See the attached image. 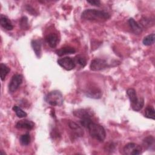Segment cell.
I'll list each match as a JSON object with an SVG mask.
<instances>
[{"label":"cell","instance_id":"6da1fadb","mask_svg":"<svg viewBox=\"0 0 155 155\" xmlns=\"http://www.w3.org/2000/svg\"><path fill=\"white\" fill-rule=\"evenodd\" d=\"M110 15L104 11L96 9H87L81 15V18L87 21L102 22L108 19Z\"/></svg>","mask_w":155,"mask_h":155},{"label":"cell","instance_id":"7a4b0ae2","mask_svg":"<svg viewBox=\"0 0 155 155\" xmlns=\"http://www.w3.org/2000/svg\"><path fill=\"white\" fill-rule=\"evenodd\" d=\"M87 128H88L91 137L99 142H104L106 137V133L104 128L102 125L91 122Z\"/></svg>","mask_w":155,"mask_h":155},{"label":"cell","instance_id":"3957f363","mask_svg":"<svg viewBox=\"0 0 155 155\" xmlns=\"http://www.w3.org/2000/svg\"><path fill=\"white\" fill-rule=\"evenodd\" d=\"M45 100L50 105L61 106L63 104V96L58 90H53L49 92L45 96Z\"/></svg>","mask_w":155,"mask_h":155},{"label":"cell","instance_id":"277c9868","mask_svg":"<svg viewBox=\"0 0 155 155\" xmlns=\"http://www.w3.org/2000/svg\"><path fill=\"white\" fill-rule=\"evenodd\" d=\"M142 153L141 146L135 143H128L123 148V153L126 155H138Z\"/></svg>","mask_w":155,"mask_h":155},{"label":"cell","instance_id":"5b68a950","mask_svg":"<svg viewBox=\"0 0 155 155\" xmlns=\"http://www.w3.org/2000/svg\"><path fill=\"white\" fill-rule=\"evenodd\" d=\"M23 77L21 74H14L8 84V90L10 93L15 92L22 84Z\"/></svg>","mask_w":155,"mask_h":155},{"label":"cell","instance_id":"8992f818","mask_svg":"<svg viewBox=\"0 0 155 155\" xmlns=\"http://www.w3.org/2000/svg\"><path fill=\"white\" fill-rule=\"evenodd\" d=\"M57 62L61 67L68 71L73 70L76 66L74 60L70 57H65L59 59L58 60Z\"/></svg>","mask_w":155,"mask_h":155},{"label":"cell","instance_id":"52a82bcc","mask_svg":"<svg viewBox=\"0 0 155 155\" xmlns=\"http://www.w3.org/2000/svg\"><path fill=\"white\" fill-rule=\"evenodd\" d=\"M108 67V64L105 59L96 58L91 61L90 68L92 71L102 70Z\"/></svg>","mask_w":155,"mask_h":155},{"label":"cell","instance_id":"ba28073f","mask_svg":"<svg viewBox=\"0 0 155 155\" xmlns=\"http://www.w3.org/2000/svg\"><path fill=\"white\" fill-rule=\"evenodd\" d=\"M15 127L18 129H27L30 130L34 128L35 124L31 120L24 119L18 121L16 123Z\"/></svg>","mask_w":155,"mask_h":155},{"label":"cell","instance_id":"9c48e42d","mask_svg":"<svg viewBox=\"0 0 155 155\" xmlns=\"http://www.w3.org/2000/svg\"><path fill=\"white\" fill-rule=\"evenodd\" d=\"M86 96L90 98L99 99L102 95V91L97 88H90L85 92Z\"/></svg>","mask_w":155,"mask_h":155},{"label":"cell","instance_id":"30bf717a","mask_svg":"<svg viewBox=\"0 0 155 155\" xmlns=\"http://www.w3.org/2000/svg\"><path fill=\"white\" fill-rule=\"evenodd\" d=\"M128 24L132 32L134 33V34L139 35L142 33V27L140 26V24H139L136 21H135L134 19L133 18L129 19Z\"/></svg>","mask_w":155,"mask_h":155},{"label":"cell","instance_id":"8fae6325","mask_svg":"<svg viewBox=\"0 0 155 155\" xmlns=\"http://www.w3.org/2000/svg\"><path fill=\"white\" fill-rule=\"evenodd\" d=\"M45 39L51 48H54L58 41V36L56 33H51L45 36Z\"/></svg>","mask_w":155,"mask_h":155},{"label":"cell","instance_id":"7c38bea8","mask_svg":"<svg viewBox=\"0 0 155 155\" xmlns=\"http://www.w3.org/2000/svg\"><path fill=\"white\" fill-rule=\"evenodd\" d=\"M31 47L33 48V50L36 54V56L38 58H41V54H42V51H41V45H42V42L39 39H34L31 41Z\"/></svg>","mask_w":155,"mask_h":155},{"label":"cell","instance_id":"4fadbf2b","mask_svg":"<svg viewBox=\"0 0 155 155\" xmlns=\"http://www.w3.org/2000/svg\"><path fill=\"white\" fill-rule=\"evenodd\" d=\"M73 114L81 119L91 117V113L87 109H78L73 112Z\"/></svg>","mask_w":155,"mask_h":155},{"label":"cell","instance_id":"5bb4252c","mask_svg":"<svg viewBox=\"0 0 155 155\" xmlns=\"http://www.w3.org/2000/svg\"><path fill=\"white\" fill-rule=\"evenodd\" d=\"M142 145L147 150L154 149V139L152 136H148L143 139Z\"/></svg>","mask_w":155,"mask_h":155},{"label":"cell","instance_id":"9a60e30c","mask_svg":"<svg viewBox=\"0 0 155 155\" xmlns=\"http://www.w3.org/2000/svg\"><path fill=\"white\" fill-rule=\"evenodd\" d=\"M0 22L1 26L7 30H12L13 28L11 21L5 16L1 15Z\"/></svg>","mask_w":155,"mask_h":155},{"label":"cell","instance_id":"2e32d148","mask_svg":"<svg viewBox=\"0 0 155 155\" xmlns=\"http://www.w3.org/2000/svg\"><path fill=\"white\" fill-rule=\"evenodd\" d=\"M76 52V50L74 48L70 47H65L63 48H61L59 50H57L56 51V53L59 56H62L63 55L65 54H73Z\"/></svg>","mask_w":155,"mask_h":155},{"label":"cell","instance_id":"e0dca14e","mask_svg":"<svg viewBox=\"0 0 155 155\" xmlns=\"http://www.w3.org/2000/svg\"><path fill=\"white\" fill-rule=\"evenodd\" d=\"M127 94L130 99V101L131 103V105H134L138 101V98L137 97V94L136 93V91L133 88H128L127 90Z\"/></svg>","mask_w":155,"mask_h":155},{"label":"cell","instance_id":"ac0fdd59","mask_svg":"<svg viewBox=\"0 0 155 155\" xmlns=\"http://www.w3.org/2000/svg\"><path fill=\"white\" fill-rule=\"evenodd\" d=\"M68 126L72 130H73L76 134H78V135H79L80 136L83 135V130L76 123L73 121H70L68 122Z\"/></svg>","mask_w":155,"mask_h":155},{"label":"cell","instance_id":"d6986e66","mask_svg":"<svg viewBox=\"0 0 155 155\" xmlns=\"http://www.w3.org/2000/svg\"><path fill=\"white\" fill-rule=\"evenodd\" d=\"M10 69L5 64L1 63L0 65V76L1 79L4 81L7 76V74L9 73Z\"/></svg>","mask_w":155,"mask_h":155},{"label":"cell","instance_id":"ffe728a7","mask_svg":"<svg viewBox=\"0 0 155 155\" xmlns=\"http://www.w3.org/2000/svg\"><path fill=\"white\" fill-rule=\"evenodd\" d=\"M145 116L149 119H155V110L152 106H148L145 110Z\"/></svg>","mask_w":155,"mask_h":155},{"label":"cell","instance_id":"44dd1931","mask_svg":"<svg viewBox=\"0 0 155 155\" xmlns=\"http://www.w3.org/2000/svg\"><path fill=\"white\" fill-rule=\"evenodd\" d=\"M154 39H155V36L154 33L150 34L147 36H145L143 39V44L147 46H149V45H151L152 44H154Z\"/></svg>","mask_w":155,"mask_h":155},{"label":"cell","instance_id":"7402d4cb","mask_svg":"<svg viewBox=\"0 0 155 155\" xmlns=\"http://www.w3.org/2000/svg\"><path fill=\"white\" fill-rule=\"evenodd\" d=\"M13 110L15 112L16 116L20 118H22V117H25L27 116V114L23 110H22L19 107L15 105L13 107Z\"/></svg>","mask_w":155,"mask_h":155},{"label":"cell","instance_id":"603a6c76","mask_svg":"<svg viewBox=\"0 0 155 155\" xmlns=\"http://www.w3.org/2000/svg\"><path fill=\"white\" fill-rule=\"evenodd\" d=\"M143 105H144V100L143 98H140L138 99V101L134 105H132L131 107L133 110L139 111L143 108Z\"/></svg>","mask_w":155,"mask_h":155},{"label":"cell","instance_id":"cb8c5ba5","mask_svg":"<svg viewBox=\"0 0 155 155\" xmlns=\"http://www.w3.org/2000/svg\"><path fill=\"white\" fill-rule=\"evenodd\" d=\"M30 136L28 133H26L25 134H22L20 137V142L23 145H28L30 142Z\"/></svg>","mask_w":155,"mask_h":155},{"label":"cell","instance_id":"d4e9b609","mask_svg":"<svg viewBox=\"0 0 155 155\" xmlns=\"http://www.w3.org/2000/svg\"><path fill=\"white\" fill-rule=\"evenodd\" d=\"M74 60L75 61V63L77 62L78 64H79L82 67H84L86 65L87 61H86L85 58H84V57H82L81 56H76Z\"/></svg>","mask_w":155,"mask_h":155},{"label":"cell","instance_id":"484cf974","mask_svg":"<svg viewBox=\"0 0 155 155\" xmlns=\"http://www.w3.org/2000/svg\"><path fill=\"white\" fill-rule=\"evenodd\" d=\"M20 25L22 29H26L28 28V20L27 17L24 16L21 19Z\"/></svg>","mask_w":155,"mask_h":155},{"label":"cell","instance_id":"4316f807","mask_svg":"<svg viewBox=\"0 0 155 155\" xmlns=\"http://www.w3.org/2000/svg\"><path fill=\"white\" fill-rule=\"evenodd\" d=\"M87 2L90 4L92 5L95 6H100L101 5V1L99 0H92V1H87Z\"/></svg>","mask_w":155,"mask_h":155}]
</instances>
